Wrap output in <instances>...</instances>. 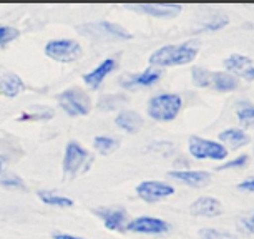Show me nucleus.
I'll list each match as a JSON object with an SVG mask.
<instances>
[{"instance_id":"obj_1","label":"nucleus","mask_w":254,"mask_h":239,"mask_svg":"<svg viewBox=\"0 0 254 239\" xmlns=\"http://www.w3.org/2000/svg\"><path fill=\"white\" fill-rule=\"evenodd\" d=\"M198 54V44L185 42L180 45H165L156 52H153L150 57L151 66H178L191 63Z\"/></svg>"},{"instance_id":"obj_2","label":"nucleus","mask_w":254,"mask_h":239,"mask_svg":"<svg viewBox=\"0 0 254 239\" xmlns=\"http://www.w3.org/2000/svg\"><path fill=\"white\" fill-rule=\"evenodd\" d=\"M193 83L201 88H214L218 92H231L238 87L236 76L226 73V71H209L201 66H194L193 71Z\"/></svg>"},{"instance_id":"obj_3","label":"nucleus","mask_w":254,"mask_h":239,"mask_svg":"<svg viewBox=\"0 0 254 239\" xmlns=\"http://www.w3.org/2000/svg\"><path fill=\"white\" fill-rule=\"evenodd\" d=\"M181 97L176 93H161L150 98L148 102V115L156 121H171L181 110Z\"/></svg>"},{"instance_id":"obj_4","label":"nucleus","mask_w":254,"mask_h":239,"mask_svg":"<svg viewBox=\"0 0 254 239\" xmlns=\"http://www.w3.org/2000/svg\"><path fill=\"white\" fill-rule=\"evenodd\" d=\"M45 54L49 59L60 63H71L81 57V47L78 42L70 38H59V40H50L45 45Z\"/></svg>"},{"instance_id":"obj_5","label":"nucleus","mask_w":254,"mask_h":239,"mask_svg":"<svg viewBox=\"0 0 254 239\" xmlns=\"http://www.w3.org/2000/svg\"><path fill=\"white\" fill-rule=\"evenodd\" d=\"M188 150L198 160H224L228 156V150L221 143L204 140L199 136H190Z\"/></svg>"},{"instance_id":"obj_6","label":"nucleus","mask_w":254,"mask_h":239,"mask_svg":"<svg viewBox=\"0 0 254 239\" xmlns=\"http://www.w3.org/2000/svg\"><path fill=\"white\" fill-rule=\"evenodd\" d=\"M59 105L71 117H78V115H87L90 112V98L87 93H83L78 88L65 90L59 95Z\"/></svg>"},{"instance_id":"obj_7","label":"nucleus","mask_w":254,"mask_h":239,"mask_svg":"<svg viewBox=\"0 0 254 239\" xmlns=\"http://www.w3.org/2000/svg\"><path fill=\"white\" fill-rule=\"evenodd\" d=\"M90 163V155L83 146H80L78 143L70 141L66 145L65 158H64V171L68 175H76L80 171L87 170Z\"/></svg>"},{"instance_id":"obj_8","label":"nucleus","mask_w":254,"mask_h":239,"mask_svg":"<svg viewBox=\"0 0 254 239\" xmlns=\"http://www.w3.org/2000/svg\"><path fill=\"white\" fill-rule=\"evenodd\" d=\"M175 193L173 186L161 183V181H143L136 186V194L140 196L143 201L153 203L160 201L163 198H168Z\"/></svg>"},{"instance_id":"obj_9","label":"nucleus","mask_w":254,"mask_h":239,"mask_svg":"<svg viewBox=\"0 0 254 239\" xmlns=\"http://www.w3.org/2000/svg\"><path fill=\"white\" fill-rule=\"evenodd\" d=\"M224 66H226L228 71L231 73L243 76V78L253 82L254 80V65L253 60L246 55H239V54H233L229 55L226 60H224Z\"/></svg>"},{"instance_id":"obj_10","label":"nucleus","mask_w":254,"mask_h":239,"mask_svg":"<svg viewBox=\"0 0 254 239\" xmlns=\"http://www.w3.org/2000/svg\"><path fill=\"white\" fill-rule=\"evenodd\" d=\"M128 231L133 233H146V234H160V233H166L170 229V224L163 219L158 218H150V216H141L133 219L131 223H128L127 226Z\"/></svg>"},{"instance_id":"obj_11","label":"nucleus","mask_w":254,"mask_h":239,"mask_svg":"<svg viewBox=\"0 0 254 239\" xmlns=\"http://www.w3.org/2000/svg\"><path fill=\"white\" fill-rule=\"evenodd\" d=\"M127 8L160 18L175 17L176 13L181 12V5H178V3H135V5H127Z\"/></svg>"},{"instance_id":"obj_12","label":"nucleus","mask_w":254,"mask_h":239,"mask_svg":"<svg viewBox=\"0 0 254 239\" xmlns=\"http://www.w3.org/2000/svg\"><path fill=\"white\" fill-rule=\"evenodd\" d=\"M191 214L194 216H203V218H216L223 213L221 203L216 198H211V196H204L199 198L190 206Z\"/></svg>"},{"instance_id":"obj_13","label":"nucleus","mask_w":254,"mask_h":239,"mask_svg":"<svg viewBox=\"0 0 254 239\" xmlns=\"http://www.w3.org/2000/svg\"><path fill=\"white\" fill-rule=\"evenodd\" d=\"M85 27H87V30L90 28L92 35L95 33L97 37H107V38H113V40H128V38H131L130 32H127L120 25H115V23H110V22H98V23H92V25H85Z\"/></svg>"},{"instance_id":"obj_14","label":"nucleus","mask_w":254,"mask_h":239,"mask_svg":"<svg viewBox=\"0 0 254 239\" xmlns=\"http://www.w3.org/2000/svg\"><path fill=\"white\" fill-rule=\"evenodd\" d=\"M115 66H117V61H115L113 59L103 60L97 68L83 75V82L87 83L92 90H97L105 80V76H107L108 73H112V71L115 70Z\"/></svg>"},{"instance_id":"obj_15","label":"nucleus","mask_w":254,"mask_h":239,"mask_svg":"<svg viewBox=\"0 0 254 239\" xmlns=\"http://www.w3.org/2000/svg\"><path fill=\"white\" fill-rule=\"evenodd\" d=\"M171 178L181 181V183L193 186V188H203L204 184L209 183L211 175L208 171H193V170H183V171H171Z\"/></svg>"},{"instance_id":"obj_16","label":"nucleus","mask_w":254,"mask_h":239,"mask_svg":"<svg viewBox=\"0 0 254 239\" xmlns=\"http://www.w3.org/2000/svg\"><path fill=\"white\" fill-rule=\"evenodd\" d=\"M160 70H155V68H148L145 70L143 73H138V75H131L128 78H125L122 82V87L125 88H138V87H151L155 85L158 80H160Z\"/></svg>"},{"instance_id":"obj_17","label":"nucleus","mask_w":254,"mask_h":239,"mask_svg":"<svg viewBox=\"0 0 254 239\" xmlns=\"http://www.w3.org/2000/svg\"><path fill=\"white\" fill-rule=\"evenodd\" d=\"M25 90V83L15 73H3L0 76V95L7 98H13Z\"/></svg>"},{"instance_id":"obj_18","label":"nucleus","mask_w":254,"mask_h":239,"mask_svg":"<svg viewBox=\"0 0 254 239\" xmlns=\"http://www.w3.org/2000/svg\"><path fill=\"white\" fill-rule=\"evenodd\" d=\"M115 123H117L118 128H122V130L128 133H136L143 126L141 117L136 112H131V110H125V112L120 113L117 120H115Z\"/></svg>"},{"instance_id":"obj_19","label":"nucleus","mask_w":254,"mask_h":239,"mask_svg":"<svg viewBox=\"0 0 254 239\" xmlns=\"http://www.w3.org/2000/svg\"><path fill=\"white\" fill-rule=\"evenodd\" d=\"M95 214H97L98 218L103 219L105 226L108 229H112V231H117L125 224V218H127V214L123 211H118V209H107V208H100V209H95Z\"/></svg>"},{"instance_id":"obj_20","label":"nucleus","mask_w":254,"mask_h":239,"mask_svg":"<svg viewBox=\"0 0 254 239\" xmlns=\"http://www.w3.org/2000/svg\"><path fill=\"white\" fill-rule=\"evenodd\" d=\"M219 140H221L223 143H226L228 146L238 150V148L248 145L249 136L243 130H238V128H229V130H224V131L219 133Z\"/></svg>"},{"instance_id":"obj_21","label":"nucleus","mask_w":254,"mask_h":239,"mask_svg":"<svg viewBox=\"0 0 254 239\" xmlns=\"http://www.w3.org/2000/svg\"><path fill=\"white\" fill-rule=\"evenodd\" d=\"M38 198H40L42 203L49 204V206H59V208H70L73 206V201L65 196H57V194H52V193H47V191H42L38 193Z\"/></svg>"},{"instance_id":"obj_22","label":"nucleus","mask_w":254,"mask_h":239,"mask_svg":"<svg viewBox=\"0 0 254 239\" xmlns=\"http://www.w3.org/2000/svg\"><path fill=\"white\" fill-rule=\"evenodd\" d=\"M236 115L243 126H254V105L241 103L236 110Z\"/></svg>"},{"instance_id":"obj_23","label":"nucleus","mask_w":254,"mask_h":239,"mask_svg":"<svg viewBox=\"0 0 254 239\" xmlns=\"http://www.w3.org/2000/svg\"><path fill=\"white\" fill-rule=\"evenodd\" d=\"M93 146H95V150L100 151L102 155H108V153L117 150L118 141L110 136H97L93 140Z\"/></svg>"},{"instance_id":"obj_24","label":"nucleus","mask_w":254,"mask_h":239,"mask_svg":"<svg viewBox=\"0 0 254 239\" xmlns=\"http://www.w3.org/2000/svg\"><path fill=\"white\" fill-rule=\"evenodd\" d=\"M199 236L203 239H236L231 233L226 231H218V229H201Z\"/></svg>"},{"instance_id":"obj_25","label":"nucleus","mask_w":254,"mask_h":239,"mask_svg":"<svg viewBox=\"0 0 254 239\" xmlns=\"http://www.w3.org/2000/svg\"><path fill=\"white\" fill-rule=\"evenodd\" d=\"M18 37V30L13 27L0 25V45H5L8 42H12L13 38Z\"/></svg>"},{"instance_id":"obj_26","label":"nucleus","mask_w":254,"mask_h":239,"mask_svg":"<svg viewBox=\"0 0 254 239\" xmlns=\"http://www.w3.org/2000/svg\"><path fill=\"white\" fill-rule=\"evenodd\" d=\"M0 184L5 186V188H18V189H23V181L18 178V176H0Z\"/></svg>"},{"instance_id":"obj_27","label":"nucleus","mask_w":254,"mask_h":239,"mask_svg":"<svg viewBox=\"0 0 254 239\" xmlns=\"http://www.w3.org/2000/svg\"><path fill=\"white\" fill-rule=\"evenodd\" d=\"M248 163V156L246 155H241V156H238L236 160H233V161H226L224 165L219 166V170H228V168H239V166H244Z\"/></svg>"},{"instance_id":"obj_28","label":"nucleus","mask_w":254,"mask_h":239,"mask_svg":"<svg viewBox=\"0 0 254 239\" xmlns=\"http://www.w3.org/2000/svg\"><path fill=\"white\" fill-rule=\"evenodd\" d=\"M226 23H228V18L223 17V15H219V17H214L213 22L206 23L203 30H218V28H223L224 25H226Z\"/></svg>"},{"instance_id":"obj_29","label":"nucleus","mask_w":254,"mask_h":239,"mask_svg":"<svg viewBox=\"0 0 254 239\" xmlns=\"http://www.w3.org/2000/svg\"><path fill=\"white\" fill-rule=\"evenodd\" d=\"M239 226H241L243 231L254 234V214H249V216L239 219Z\"/></svg>"},{"instance_id":"obj_30","label":"nucleus","mask_w":254,"mask_h":239,"mask_svg":"<svg viewBox=\"0 0 254 239\" xmlns=\"http://www.w3.org/2000/svg\"><path fill=\"white\" fill-rule=\"evenodd\" d=\"M239 191H248V193H254V178L253 179H246L243 183L238 184Z\"/></svg>"},{"instance_id":"obj_31","label":"nucleus","mask_w":254,"mask_h":239,"mask_svg":"<svg viewBox=\"0 0 254 239\" xmlns=\"http://www.w3.org/2000/svg\"><path fill=\"white\" fill-rule=\"evenodd\" d=\"M54 239H85V238L73 236V234H64V233H59V234H55Z\"/></svg>"},{"instance_id":"obj_32","label":"nucleus","mask_w":254,"mask_h":239,"mask_svg":"<svg viewBox=\"0 0 254 239\" xmlns=\"http://www.w3.org/2000/svg\"><path fill=\"white\" fill-rule=\"evenodd\" d=\"M0 170H2V160H0Z\"/></svg>"}]
</instances>
